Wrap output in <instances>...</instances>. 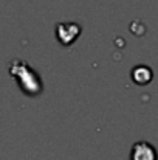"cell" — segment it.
Listing matches in <instances>:
<instances>
[{
  "label": "cell",
  "mask_w": 158,
  "mask_h": 160,
  "mask_svg": "<svg viewBox=\"0 0 158 160\" xmlns=\"http://www.w3.org/2000/svg\"><path fill=\"white\" fill-rule=\"evenodd\" d=\"M130 160H158V152L149 142H136L130 149Z\"/></svg>",
  "instance_id": "cell-3"
},
{
  "label": "cell",
  "mask_w": 158,
  "mask_h": 160,
  "mask_svg": "<svg viewBox=\"0 0 158 160\" xmlns=\"http://www.w3.org/2000/svg\"><path fill=\"white\" fill-rule=\"evenodd\" d=\"M81 34V25L78 23H59L56 27V38L62 45H71Z\"/></svg>",
  "instance_id": "cell-2"
},
{
  "label": "cell",
  "mask_w": 158,
  "mask_h": 160,
  "mask_svg": "<svg viewBox=\"0 0 158 160\" xmlns=\"http://www.w3.org/2000/svg\"><path fill=\"white\" fill-rule=\"evenodd\" d=\"M132 79L138 86H146L152 81V70L146 65H138L132 70Z\"/></svg>",
  "instance_id": "cell-4"
},
{
  "label": "cell",
  "mask_w": 158,
  "mask_h": 160,
  "mask_svg": "<svg viewBox=\"0 0 158 160\" xmlns=\"http://www.w3.org/2000/svg\"><path fill=\"white\" fill-rule=\"evenodd\" d=\"M9 72L17 79L20 89L25 93L36 95V93H39L42 90V82H41L39 75L33 68H30L26 62H23V61H14V62H11Z\"/></svg>",
  "instance_id": "cell-1"
}]
</instances>
